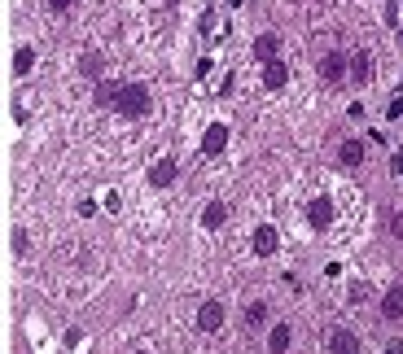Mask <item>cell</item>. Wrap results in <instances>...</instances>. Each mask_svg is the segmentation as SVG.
Listing matches in <instances>:
<instances>
[{
  "instance_id": "1",
  "label": "cell",
  "mask_w": 403,
  "mask_h": 354,
  "mask_svg": "<svg viewBox=\"0 0 403 354\" xmlns=\"http://www.w3.org/2000/svg\"><path fill=\"white\" fill-rule=\"evenodd\" d=\"M101 101H114L118 114H128V118H140L149 110V92L140 84H123V88H106L101 92Z\"/></svg>"
},
{
  "instance_id": "2",
  "label": "cell",
  "mask_w": 403,
  "mask_h": 354,
  "mask_svg": "<svg viewBox=\"0 0 403 354\" xmlns=\"http://www.w3.org/2000/svg\"><path fill=\"white\" fill-rule=\"evenodd\" d=\"M223 144H228V127H223V122H211L206 136H202V154L215 158V154H223Z\"/></svg>"
},
{
  "instance_id": "3",
  "label": "cell",
  "mask_w": 403,
  "mask_h": 354,
  "mask_svg": "<svg viewBox=\"0 0 403 354\" xmlns=\"http://www.w3.org/2000/svg\"><path fill=\"white\" fill-rule=\"evenodd\" d=\"M219 324H223V302H202V311H197V328H202V333H215Z\"/></svg>"
},
{
  "instance_id": "4",
  "label": "cell",
  "mask_w": 403,
  "mask_h": 354,
  "mask_svg": "<svg viewBox=\"0 0 403 354\" xmlns=\"http://www.w3.org/2000/svg\"><path fill=\"white\" fill-rule=\"evenodd\" d=\"M307 219H311V227H329L333 223V201L329 197H316L311 206H307Z\"/></svg>"
},
{
  "instance_id": "5",
  "label": "cell",
  "mask_w": 403,
  "mask_h": 354,
  "mask_svg": "<svg viewBox=\"0 0 403 354\" xmlns=\"http://www.w3.org/2000/svg\"><path fill=\"white\" fill-rule=\"evenodd\" d=\"M329 354H360V341H355V333H346V328H338V333L329 337Z\"/></svg>"
},
{
  "instance_id": "6",
  "label": "cell",
  "mask_w": 403,
  "mask_h": 354,
  "mask_svg": "<svg viewBox=\"0 0 403 354\" xmlns=\"http://www.w3.org/2000/svg\"><path fill=\"white\" fill-rule=\"evenodd\" d=\"M285 79H289L285 62H276V57H272V62H263V84H267L272 92H276V88H285Z\"/></svg>"
},
{
  "instance_id": "7",
  "label": "cell",
  "mask_w": 403,
  "mask_h": 354,
  "mask_svg": "<svg viewBox=\"0 0 403 354\" xmlns=\"http://www.w3.org/2000/svg\"><path fill=\"white\" fill-rule=\"evenodd\" d=\"M276 245H281V241H276V227H272V223H263L259 232H255V254H263V258H267V254H276Z\"/></svg>"
},
{
  "instance_id": "8",
  "label": "cell",
  "mask_w": 403,
  "mask_h": 354,
  "mask_svg": "<svg viewBox=\"0 0 403 354\" xmlns=\"http://www.w3.org/2000/svg\"><path fill=\"white\" fill-rule=\"evenodd\" d=\"M382 315H386V319H403V285H394V289L382 297Z\"/></svg>"
},
{
  "instance_id": "9",
  "label": "cell",
  "mask_w": 403,
  "mask_h": 354,
  "mask_svg": "<svg viewBox=\"0 0 403 354\" xmlns=\"http://www.w3.org/2000/svg\"><path fill=\"white\" fill-rule=\"evenodd\" d=\"M171 180H175V162H171V158L154 162V171H149V184H154V188H167Z\"/></svg>"
},
{
  "instance_id": "10",
  "label": "cell",
  "mask_w": 403,
  "mask_h": 354,
  "mask_svg": "<svg viewBox=\"0 0 403 354\" xmlns=\"http://www.w3.org/2000/svg\"><path fill=\"white\" fill-rule=\"evenodd\" d=\"M223 219H228V206H223V201H211L206 215H202V227H211V232H215V227H223Z\"/></svg>"
},
{
  "instance_id": "11",
  "label": "cell",
  "mask_w": 403,
  "mask_h": 354,
  "mask_svg": "<svg viewBox=\"0 0 403 354\" xmlns=\"http://www.w3.org/2000/svg\"><path fill=\"white\" fill-rule=\"evenodd\" d=\"M338 158H342V166H360V162H364V144H360V140H346V144L338 149Z\"/></svg>"
},
{
  "instance_id": "12",
  "label": "cell",
  "mask_w": 403,
  "mask_h": 354,
  "mask_svg": "<svg viewBox=\"0 0 403 354\" xmlns=\"http://www.w3.org/2000/svg\"><path fill=\"white\" fill-rule=\"evenodd\" d=\"M276 48H281V40H276V35H259V40H255V57H259V62H272Z\"/></svg>"
},
{
  "instance_id": "13",
  "label": "cell",
  "mask_w": 403,
  "mask_h": 354,
  "mask_svg": "<svg viewBox=\"0 0 403 354\" xmlns=\"http://www.w3.org/2000/svg\"><path fill=\"white\" fill-rule=\"evenodd\" d=\"M267 350H272V354H285V350H289V328H285V324H276V328H272Z\"/></svg>"
},
{
  "instance_id": "14",
  "label": "cell",
  "mask_w": 403,
  "mask_h": 354,
  "mask_svg": "<svg viewBox=\"0 0 403 354\" xmlns=\"http://www.w3.org/2000/svg\"><path fill=\"white\" fill-rule=\"evenodd\" d=\"M320 74H324V79H342V74H346V62H342L338 53H329V57L320 62Z\"/></svg>"
},
{
  "instance_id": "15",
  "label": "cell",
  "mask_w": 403,
  "mask_h": 354,
  "mask_svg": "<svg viewBox=\"0 0 403 354\" xmlns=\"http://www.w3.org/2000/svg\"><path fill=\"white\" fill-rule=\"evenodd\" d=\"M368 74H372V62H368V53H360L355 66H350V79H355V84H368Z\"/></svg>"
},
{
  "instance_id": "16",
  "label": "cell",
  "mask_w": 403,
  "mask_h": 354,
  "mask_svg": "<svg viewBox=\"0 0 403 354\" xmlns=\"http://www.w3.org/2000/svg\"><path fill=\"white\" fill-rule=\"evenodd\" d=\"M31 62H35V53H31V48H18V57H13V70H18V74H27V70H31Z\"/></svg>"
},
{
  "instance_id": "17",
  "label": "cell",
  "mask_w": 403,
  "mask_h": 354,
  "mask_svg": "<svg viewBox=\"0 0 403 354\" xmlns=\"http://www.w3.org/2000/svg\"><path fill=\"white\" fill-rule=\"evenodd\" d=\"M245 319H250V324H263V319H267V307H263V302H255V307L245 311Z\"/></svg>"
},
{
  "instance_id": "18",
  "label": "cell",
  "mask_w": 403,
  "mask_h": 354,
  "mask_svg": "<svg viewBox=\"0 0 403 354\" xmlns=\"http://www.w3.org/2000/svg\"><path fill=\"white\" fill-rule=\"evenodd\" d=\"M390 171H394V175H403V154H394V158H390Z\"/></svg>"
},
{
  "instance_id": "19",
  "label": "cell",
  "mask_w": 403,
  "mask_h": 354,
  "mask_svg": "<svg viewBox=\"0 0 403 354\" xmlns=\"http://www.w3.org/2000/svg\"><path fill=\"white\" fill-rule=\"evenodd\" d=\"M386 354H403V341H390V350Z\"/></svg>"
},
{
  "instance_id": "20",
  "label": "cell",
  "mask_w": 403,
  "mask_h": 354,
  "mask_svg": "<svg viewBox=\"0 0 403 354\" xmlns=\"http://www.w3.org/2000/svg\"><path fill=\"white\" fill-rule=\"evenodd\" d=\"M48 5H53V9H66V5H70V0H48Z\"/></svg>"
},
{
  "instance_id": "21",
  "label": "cell",
  "mask_w": 403,
  "mask_h": 354,
  "mask_svg": "<svg viewBox=\"0 0 403 354\" xmlns=\"http://www.w3.org/2000/svg\"><path fill=\"white\" fill-rule=\"evenodd\" d=\"M171 5H175V0H171Z\"/></svg>"
}]
</instances>
